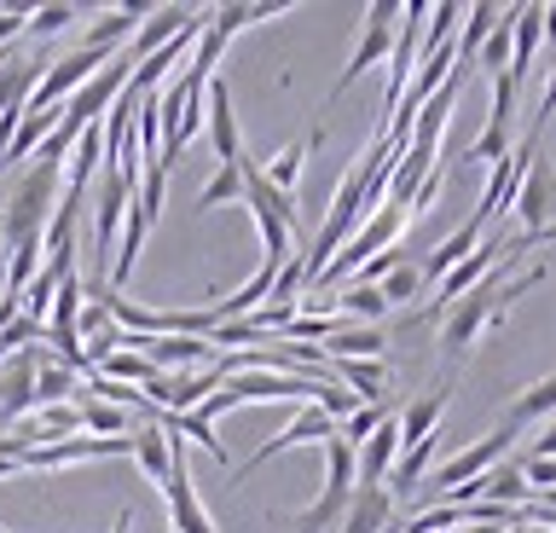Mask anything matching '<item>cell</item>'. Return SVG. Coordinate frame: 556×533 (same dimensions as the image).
<instances>
[{
  "instance_id": "4dcf8cb0",
  "label": "cell",
  "mask_w": 556,
  "mask_h": 533,
  "mask_svg": "<svg viewBox=\"0 0 556 533\" xmlns=\"http://www.w3.org/2000/svg\"><path fill=\"white\" fill-rule=\"evenodd\" d=\"M81 279L70 272V279H59V290H52V314H47V331H70L76 325V314H81Z\"/></svg>"
},
{
  "instance_id": "d4e9b609",
  "label": "cell",
  "mask_w": 556,
  "mask_h": 533,
  "mask_svg": "<svg viewBox=\"0 0 556 533\" xmlns=\"http://www.w3.org/2000/svg\"><path fill=\"white\" fill-rule=\"evenodd\" d=\"M238 198H243V157L226 163V168H215V175L203 180L198 210H220V203H238Z\"/></svg>"
},
{
  "instance_id": "f35d334b",
  "label": "cell",
  "mask_w": 556,
  "mask_h": 533,
  "mask_svg": "<svg viewBox=\"0 0 556 533\" xmlns=\"http://www.w3.org/2000/svg\"><path fill=\"white\" fill-rule=\"evenodd\" d=\"M12 470H17V464H12V458H0V481H7Z\"/></svg>"
},
{
  "instance_id": "9c48e42d",
  "label": "cell",
  "mask_w": 556,
  "mask_h": 533,
  "mask_svg": "<svg viewBox=\"0 0 556 533\" xmlns=\"http://www.w3.org/2000/svg\"><path fill=\"white\" fill-rule=\"evenodd\" d=\"M203 105H208L203 128H208V140H215V157H220V168H226V163H238V157H243V134H238L232 93H226V81H220V76H208V88H203Z\"/></svg>"
},
{
  "instance_id": "4316f807",
  "label": "cell",
  "mask_w": 556,
  "mask_h": 533,
  "mask_svg": "<svg viewBox=\"0 0 556 533\" xmlns=\"http://www.w3.org/2000/svg\"><path fill=\"white\" fill-rule=\"evenodd\" d=\"M342 510H348V493H330V487H325L302 516H295V528H290V533H325V528H337V522H342Z\"/></svg>"
},
{
  "instance_id": "603a6c76",
  "label": "cell",
  "mask_w": 556,
  "mask_h": 533,
  "mask_svg": "<svg viewBox=\"0 0 556 533\" xmlns=\"http://www.w3.org/2000/svg\"><path fill=\"white\" fill-rule=\"evenodd\" d=\"M99 377H104V383H128V389H146L151 377H163V371H156L146 354H128V348H116L111 359H99Z\"/></svg>"
},
{
  "instance_id": "9a60e30c",
  "label": "cell",
  "mask_w": 556,
  "mask_h": 533,
  "mask_svg": "<svg viewBox=\"0 0 556 533\" xmlns=\"http://www.w3.org/2000/svg\"><path fill=\"white\" fill-rule=\"evenodd\" d=\"M41 76H47L41 59H17L12 53V64H0V116H24L29 93L41 88Z\"/></svg>"
},
{
  "instance_id": "d6a6232c",
  "label": "cell",
  "mask_w": 556,
  "mask_h": 533,
  "mask_svg": "<svg viewBox=\"0 0 556 533\" xmlns=\"http://www.w3.org/2000/svg\"><path fill=\"white\" fill-rule=\"evenodd\" d=\"M389 418H394L389 406H359L354 418H342V423H337V441H348V446H365V441L377 435V423H389Z\"/></svg>"
},
{
  "instance_id": "3957f363",
  "label": "cell",
  "mask_w": 556,
  "mask_h": 533,
  "mask_svg": "<svg viewBox=\"0 0 556 533\" xmlns=\"http://www.w3.org/2000/svg\"><path fill=\"white\" fill-rule=\"evenodd\" d=\"M394 24H400V7H365V29H359V47H354V59L342 64V76H337V88L325 93V111L337 105V99L354 88V81L365 71H377V64H389V47H394Z\"/></svg>"
},
{
  "instance_id": "ffe728a7",
  "label": "cell",
  "mask_w": 556,
  "mask_h": 533,
  "mask_svg": "<svg viewBox=\"0 0 556 533\" xmlns=\"http://www.w3.org/2000/svg\"><path fill=\"white\" fill-rule=\"evenodd\" d=\"M59 116H64V111H24V123H17L12 145L0 151V163H24V157H35V151H41V140H47L52 128H59Z\"/></svg>"
},
{
  "instance_id": "74e56055",
  "label": "cell",
  "mask_w": 556,
  "mask_h": 533,
  "mask_svg": "<svg viewBox=\"0 0 556 533\" xmlns=\"http://www.w3.org/2000/svg\"><path fill=\"white\" fill-rule=\"evenodd\" d=\"M545 36L556 41V7H545Z\"/></svg>"
},
{
  "instance_id": "44dd1931",
  "label": "cell",
  "mask_w": 556,
  "mask_h": 533,
  "mask_svg": "<svg viewBox=\"0 0 556 533\" xmlns=\"http://www.w3.org/2000/svg\"><path fill=\"white\" fill-rule=\"evenodd\" d=\"M70 394H76V377H70L59 359H52L41 348V371H35V394H29V411H41V406H64Z\"/></svg>"
},
{
  "instance_id": "8992f818",
  "label": "cell",
  "mask_w": 556,
  "mask_h": 533,
  "mask_svg": "<svg viewBox=\"0 0 556 533\" xmlns=\"http://www.w3.org/2000/svg\"><path fill=\"white\" fill-rule=\"evenodd\" d=\"M510 446H516V429L510 423H498L493 435H481L476 446H464L458 458H446L441 470H434V498L452 493V487H464V481H476V475H486L504 453H510Z\"/></svg>"
},
{
  "instance_id": "4fadbf2b",
  "label": "cell",
  "mask_w": 556,
  "mask_h": 533,
  "mask_svg": "<svg viewBox=\"0 0 556 533\" xmlns=\"http://www.w3.org/2000/svg\"><path fill=\"white\" fill-rule=\"evenodd\" d=\"M151 18V7H139V0H128V7H116V12H104V18L87 24V41L81 47H93V53H122L134 36H139V24Z\"/></svg>"
},
{
  "instance_id": "e0dca14e",
  "label": "cell",
  "mask_w": 556,
  "mask_h": 533,
  "mask_svg": "<svg viewBox=\"0 0 556 533\" xmlns=\"http://www.w3.org/2000/svg\"><path fill=\"white\" fill-rule=\"evenodd\" d=\"M382 348H389V337L377 325H342V331H330L319 342L325 359H382Z\"/></svg>"
},
{
  "instance_id": "7a4b0ae2",
  "label": "cell",
  "mask_w": 556,
  "mask_h": 533,
  "mask_svg": "<svg viewBox=\"0 0 556 533\" xmlns=\"http://www.w3.org/2000/svg\"><path fill=\"white\" fill-rule=\"evenodd\" d=\"M406 210H389V203H382V210L371 215V220H365V227L354 232V238H348V244L337 250V255H330V267L319 272V284H313V290H330V284H342V279H354V272L365 267V262H371V255H382V250H394L400 244V232H406Z\"/></svg>"
},
{
  "instance_id": "277c9868",
  "label": "cell",
  "mask_w": 556,
  "mask_h": 533,
  "mask_svg": "<svg viewBox=\"0 0 556 533\" xmlns=\"http://www.w3.org/2000/svg\"><path fill=\"white\" fill-rule=\"evenodd\" d=\"M128 71H134V64H128V59H122V53H116V59H111V64H104V71H99L93 81H87V88H76V93H70V99H64V105H59V111H64V128H70V134H81V128H93V123H99V116H104V111H111V105H116V93H122V88H128Z\"/></svg>"
},
{
  "instance_id": "60d3db41",
  "label": "cell",
  "mask_w": 556,
  "mask_h": 533,
  "mask_svg": "<svg viewBox=\"0 0 556 533\" xmlns=\"http://www.w3.org/2000/svg\"><path fill=\"white\" fill-rule=\"evenodd\" d=\"M528 533H551V528H528Z\"/></svg>"
},
{
  "instance_id": "2e32d148",
  "label": "cell",
  "mask_w": 556,
  "mask_h": 533,
  "mask_svg": "<svg viewBox=\"0 0 556 533\" xmlns=\"http://www.w3.org/2000/svg\"><path fill=\"white\" fill-rule=\"evenodd\" d=\"M481 238H486V227H481V220H476V215H469V220H464V227H458V232H452V238H446V244H434V250L424 255V284H429V279H434V284H441V279H446V272H452V267H458V262H464V255H469V250H476V244H481Z\"/></svg>"
},
{
  "instance_id": "52a82bcc",
  "label": "cell",
  "mask_w": 556,
  "mask_h": 533,
  "mask_svg": "<svg viewBox=\"0 0 556 533\" xmlns=\"http://www.w3.org/2000/svg\"><path fill=\"white\" fill-rule=\"evenodd\" d=\"M330 435H337V423H330L319 406H302V411H295V418H290V423L278 429V435H273V441H267V446H261V453L250 458V464H238V470H232V481H250V475L261 470V464H267V458H278L285 446H313V441H330Z\"/></svg>"
},
{
  "instance_id": "1f68e13d",
  "label": "cell",
  "mask_w": 556,
  "mask_h": 533,
  "mask_svg": "<svg viewBox=\"0 0 556 533\" xmlns=\"http://www.w3.org/2000/svg\"><path fill=\"white\" fill-rule=\"evenodd\" d=\"M377 290H382V302H389V307H406V302H417V290H424V267H417V262H400Z\"/></svg>"
},
{
  "instance_id": "83f0119b",
  "label": "cell",
  "mask_w": 556,
  "mask_h": 533,
  "mask_svg": "<svg viewBox=\"0 0 556 533\" xmlns=\"http://www.w3.org/2000/svg\"><path fill=\"white\" fill-rule=\"evenodd\" d=\"M325 487L330 493H354V446L330 435L325 441Z\"/></svg>"
},
{
  "instance_id": "6da1fadb",
  "label": "cell",
  "mask_w": 556,
  "mask_h": 533,
  "mask_svg": "<svg viewBox=\"0 0 556 533\" xmlns=\"http://www.w3.org/2000/svg\"><path fill=\"white\" fill-rule=\"evenodd\" d=\"M52 203H59V168L35 163L29 175L12 186V198L0 203V238H7V250H41Z\"/></svg>"
},
{
  "instance_id": "d590c367",
  "label": "cell",
  "mask_w": 556,
  "mask_h": 533,
  "mask_svg": "<svg viewBox=\"0 0 556 533\" xmlns=\"http://www.w3.org/2000/svg\"><path fill=\"white\" fill-rule=\"evenodd\" d=\"M551 111H556V64H551V81H545V99H539V111H533V128H528V134H545V123H551Z\"/></svg>"
},
{
  "instance_id": "484cf974",
  "label": "cell",
  "mask_w": 556,
  "mask_h": 533,
  "mask_svg": "<svg viewBox=\"0 0 556 533\" xmlns=\"http://www.w3.org/2000/svg\"><path fill=\"white\" fill-rule=\"evenodd\" d=\"M81 411V429H99V441H122V435H134V418L122 406H104V401H87L76 406Z\"/></svg>"
},
{
  "instance_id": "ab89813d",
  "label": "cell",
  "mask_w": 556,
  "mask_h": 533,
  "mask_svg": "<svg viewBox=\"0 0 556 533\" xmlns=\"http://www.w3.org/2000/svg\"><path fill=\"white\" fill-rule=\"evenodd\" d=\"M504 533H528V528H504Z\"/></svg>"
},
{
  "instance_id": "836d02e7",
  "label": "cell",
  "mask_w": 556,
  "mask_h": 533,
  "mask_svg": "<svg viewBox=\"0 0 556 533\" xmlns=\"http://www.w3.org/2000/svg\"><path fill=\"white\" fill-rule=\"evenodd\" d=\"M76 24V7H41L29 12V36H59V29Z\"/></svg>"
},
{
  "instance_id": "d6986e66",
  "label": "cell",
  "mask_w": 556,
  "mask_h": 533,
  "mask_svg": "<svg viewBox=\"0 0 556 533\" xmlns=\"http://www.w3.org/2000/svg\"><path fill=\"white\" fill-rule=\"evenodd\" d=\"M319 140H325V134L313 128L307 140H295L290 151H278V157H273V168H267V186H273V192L295 198V180H302V168H307V157H313V151H319Z\"/></svg>"
},
{
  "instance_id": "f1b7e54d",
  "label": "cell",
  "mask_w": 556,
  "mask_h": 533,
  "mask_svg": "<svg viewBox=\"0 0 556 533\" xmlns=\"http://www.w3.org/2000/svg\"><path fill=\"white\" fill-rule=\"evenodd\" d=\"M163 429H174V435H191L203 446V453H215V464H226V446L215 435V423L203 418V411H180V418H163Z\"/></svg>"
},
{
  "instance_id": "8d00e7d4",
  "label": "cell",
  "mask_w": 556,
  "mask_h": 533,
  "mask_svg": "<svg viewBox=\"0 0 556 533\" xmlns=\"http://www.w3.org/2000/svg\"><path fill=\"white\" fill-rule=\"evenodd\" d=\"M528 458H556V423H551L545 435H539V441L528 446Z\"/></svg>"
},
{
  "instance_id": "8fae6325",
  "label": "cell",
  "mask_w": 556,
  "mask_h": 533,
  "mask_svg": "<svg viewBox=\"0 0 556 533\" xmlns=\"http://www.w3.org/2000/svg\"><path fill=\"white\" fill-rule=\"evenodd\" d=\"M394 458H400V429L389 418V423H377V435L365 446H354V487H382L394 470Z\"/></svg>"
},
{
  "instance_id": "7402d4cb",
  "label": "cell",
  "mask_w": 556,
  "mask_h": 533,
  "mask_svg": "<svg viewBox=\"0 0 556 533\" xmlns=\"http://www.w3.org/2000/svg\"><path fill=\"white\" fill-rule=\"evenodd\" d=\"M493 24H498V7H493V0H481V7H469V12H464L458 41H452V53H458V64H469V59L481 53V41L493 36Z\"/></svg>"
},
{
  "instance_id": "cb8c5ba5",
  "label": "cell",
  "mask_w": 556,
  "mask_h": 533,
  "mask_svg": "<svg viewBox=\"0 0 556 533\" xmlns=\"http://www.w3.org/2000/svg\"><path fill=\"white\" fill-rule=\"evenodd\" d=\"M556 411V377H545V383H533L528 394H516L510 411H504V423L521 429V423H533V418H551Z\"/></svg>"
},
{
  "instance_id": "5b68a950",
  "label": "cell",
  "mask_w": 556,
  "mask_h": 533,
  "mask_svg": "<svg viewBox=\"0 0 556 533\" xmlns=\"http://www.w3.org/2000/svg\"><path fill=\"white\" fill-rule=\"evenodd\" d=\"M168 453H174V470H168V481H163V493H168V533H215V516L203 510L198 487H191L186 446L168 435Z\"/></svg>"
},
{
  "instance_id": "e575fe53",
  "label": "cell",
  "mask_w": 556,
  "mask_h": 533,
  "mask_svg": "<svg viewBox=\"0 0 556 533\" xmlns=\"http://www.w3.org/2000/svg\"><path fill=\"white\" fill-rule=\"evenodd\" d=\"M24 29H29V7H0V53H7Z\"/></svg>"
},
{
  "instance_id": "5bb4252c",
  "label": "cell",
  "mask_w": 556,
  "mask_h": 533,
  "mask_svg": "<svg viewBox=\"0 0 556 533\" xmlns=\"http://www.w3.org/2000/svg\"><path fill=\"white\" fill-rule=\"evenodd\" d=\"M446 401H452V389L441 383V389H429L424 401H412L406 411H400V418H394V429H400V453H406V446H424V441H434V423H441Z\"/></svg>"
},
{
  "instance_id": "7c38bea8",
  "label": "cell",
  "mask_w": 556,
  "mask_h": 533,
  "mask_svg": "<svg viewBox=\"0 0 556 533\" xmlns=\"http://www.w3.org/2000/svg\"><path fill=\"white\" fill-rule=\"evenodd\" d=\"M191 18H198V7H151V18L139 24V36L128 41V53H122V59H128V64H139V59H151L156 47H168V41L180 36L186 24H191Z\"/></svg>"
},
{
  "instance_id": "f546056e",
  "label": "cell",
  "mask_w": 556,
  "mask_h": 533,
  "mask_svg": "<svg viewBox=\"0 0 556 533\" xmlns=\"http://www.w3.org/2000/svg\"><path fill=\"white\" fill-rule=\"evenodd\" d=\"M476 59L486 64V76H504V71H510V7H498V24H493V36L481 41Z\"/></svg>"
},
{
  "instance_id": "ac0fdd59",
  "label": "cell",
  "mask_w": 556,
  "mask_h": 533,
  "mask_svg": "<svg viewBox=\"0 0 556 533\" xmlns=\"http://www.w3.org/2000/svg\"><path fill=\"white\" fill-rule=\"evenodd\" d=\"M134 464L146 470V481H156V487L168 481L174 453H168V429L163 423H134Z\"/></svg>"
},
{
  "instance_id": "ba28073f",
  "label": "cell",
  "mask_w": 556,
  "mask_h": 533,
  "mask_svg": "<svg viewBox=\"0 0 556 533\" xmlns=\"http://www.w3.org/2000/svg\"><path fill=\"white\" fill-rule=\"evenodd\" d=\"M504 250H510V238H504V232H486L481 244L469 250L464 262H458V267H452L446 279H441V307H452L458 296H469V290H476V284L486 279V272H493V267L504 262Z\"/></svg>"
},
{
  "instance_id": "30bf717a",
  "label": "cell",
  "mask_w": 556,
  "mask_h": 533,
  "mask_svg": "<svg viewBox=\"0 0 556 533\" xmlns=\"http://www.w3.org/2000/svg\"><path fill=\"white\" fill-rule=\"evenodd\" d=\"M337 533H394V498L389 487H354Z\"/></svg>"
}]
</instances>
